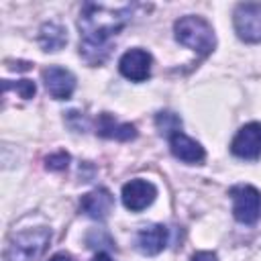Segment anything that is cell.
<instances>
[{"label":"cell","instance_id":"d6986e66","mask_svg":"<svg viewBox=\"0 0 261 261\" xmlns=\"http://www.w3.org/2000/svg\"><path fill=\"white\" fill-rule=\"evenodd\" d=\"M49 261H73V259H71V255H67V253H57V255H53Z\"/></svg>","mask_w":261,"mask_h":261},{"label":"cell","instance_id":"5bb4252c","mask_svg":"<svg viewBox=\"0 0 261 261\" xmlns=\"http://www.w3.org/2000/svg\"><path fill=\"white\" fill-rule=\"evenodd\" d=\"M39 43L45 51H59L67 43V31L59 22H45L39 31Z\"/></svg>","mask_w":261,"mask_h":261},{"label":"cell","instance_id":"ac0fdd59","mask_svg":"<svg viewBox=\"0 0 261 261\" xmlns=\"http://www.w3.org/2000/svg\"><path fill=\"white\" fill-rule=\"evenodd\" d=\"M190 261H218V257L212 251H198V253L192 255Z\"/></svg>","mask_w":261,"mask_h":261},{"label":"cell","instance_id":"277c9868","mask_svg":"<svg viewBox=\"0 0 261 261\" xmlns=\"http://www.w3.org/2000/svg\"><path fill=\"white\" fill-rule=\"evenodd\" d=\"M230 196H232V214H234V218L243 224L257 222V218L261 214V194H259V190L249 186V184H241V186L230 188Z\"/></svg>","mask_w":261,"mask_h":261},{"label":"cell","instance_id":"9c48e42d","mask_svg":"<svg viewBox=\"0 0 261 261\" xmlns=\"http://www.w3.org/2000/svg\"><path fill=\"white\" fill-rule=\"evenodd\" d=\"M151 55L145 49H128L120 61L118 69L120 73L130 82H145L151 75Z\"/></svg>","mask_w":261,"mask_h":261},{"label":"cell","instance_id":"9a60e30c","mask_svg":"<svg viewBox=\"0 0 261 261\" xmlns=\"http://www.w3.org/2000/svg\"><path fill=\"white\" fill-rule=\"evenodd\" d=\"M155 124H157L159 133L165 135L167 139H169L173 133H179V128H181V120H179V116L173 114V112H159V114L155 116Z\"/></svg>","mask_w":261,"mask_h":261},{"label":"cell","instance_id":"8fae6325","mask_svg":"<svg viewBox=\"0 0 261 261\" xmlns=\"http://www.w3.org/2000/svg\"><path fill=\"white\" fill-rule=\"evenodd\" d=\"M169 149H171L173 157H177L179 161L190 163V165L202 163L204 157H206L204 147H202L198 141H194L192 137L184 135L181 130H179V133H173V135L169 137Z\"/></svg>","mask_w":261,"mask_h":261},{"label":"cell","instance_id":"7c38bea8","mask_svg":"<svg viewBox=\"0 0 261 261\" xmlns=\"http://www.w3.org/2000/svg\"><path fill=\"white\" fill-rule=\"evenodd\" d=\"M112 206H114V198L106 188L92 190V192L84 194L80 200L82 212H86L90 218H96V220H104L110 214Z\"/></svg>","mask_w":261,"mask_h":261},{"label":"cell","instance_id":"7a4b0ae2","mask_svg":"<svg viewBox=\"0 0 261 261\" xmlns=\"http://www.w3.org/2000/svg\"><path fill=\"white\" fill-rule=\"evenodd\" d=\"M173 31H175V39L181 45H186L192 51H198L202 55H208L216 45L214 31L208 24V20H204L202 16H194V14L181 16L179 20H175Z\"/></svg>","mask_w":261,"mask_h":261},{"label":"cell","instance_id":"30bf717a","mask_svg":"<svg viewBox=\"0 0 261 261\" xmlns=\"http://www.w3.org/2000/svg\"><path fill=\"white\" fill-rule=\"evenodd\" d=\"M169 241V232L163 224H149L143 226L137 237H135V245L143 255H157L167 247Z\"/></svg>","mask_w":261,"mask_h":261},{"label":"cell","instance_id":"2e32d148","mask_svg":"<svg viewBox=\"0 0 261 261\" xmlns=\"http://www.w3.org/2000/svg\"><path fill=\"white\" fill-rule=\"evenodd\" d=\"M10 90H14L20 98H24V100H29V98H33L35 96V82H31V80H20V82H16V84H10V82H4V92H10Z\"/></svg>","mask_w":261,"mask_h":261},{"label":"cell","instance_id":"4fadbf2b","mask_svg":"<svg viewBox=\"0 0 261 261\" xmlns=\"http://www.w3.org/2000/svg\"><path fill=\"white\" fill-rule=\"evenodd\" d=\"M96 133L100 137H106V139H118V141H130L137 137V128L135 124H128V122H118L114 120L110 114H100L98 118V124H96Z\"/></svg>","mask_w":261,"mask_h":261},{"label":"cell","instance_id":"e0dca14e","mask_svg":"<svg viewBox=\"0 0 261 261\" xmlns=\"http://www.w3.org/2000/svg\"><path fill=\"white\" fill-rule=\"evenodd\" d=\"M67 163H69V155H67L65 151H57L55 155H49V157L45 159L47 169H53V171H61V169H65Z\"/></svg>","mask_w":261,"mask_h":261},{"label":"cell","instance_id":"8992f818","mask_svg":"<svg viewBox=\"0 0 261 261\" xmlns=\"http://www.w3.org/2000/svg\"><path fill=\"white\" fill-rule=\"evenodd\" d=\"M230 151L241 159H257L261 155V122L241 126L230 143Z\"/></svg>","mask_w":261,"mask_h":261},{"label":"cell","instance_id":"ffe728a7","mask_svg":"<svg viewBox=\"0 0 261 261\" xmlns=\"http://www.w3.org/2000/svg\"><path fill=\"white\" fill-rule=\"evenodd\" d=\"M92 261H112V257H110L108 253H98V255H96Z\"/></svg>","mask_w":261,"mask_h":261},{"label":"cell","instance_id":"ba28073f","mask_svg":"<svg viewBox=\"0 0 261 261\" xmlns=\"http://www.w3.org/2000/svg\"><path fill=\"white\" fill-rule=\"evenodd\" d=\"M43 82H45V88H47L49 96L55 98V100L71 98V94L75 90L73 73L65 67H59V65H49L47 69H43Z\"/></svg>","mask_w":261,"mask_h":261},{"label":"cell","instance_id":"3957f363","mask_svg":"<svg viewBox=\"0 0 261 261\" xmlns=\"http://www.w3.org/2000/svg\"><path fill=\"white\" fill-rule=\"evenodd\" d=\"M49 239L51 230L45 226L20 230L10 239L4 253V261H37L47 249Z\"/></svg>","mask_w":261,"mask_h":261},{"label":"cell","instance_id":"52a82bcc","mask_svg":"<svg viewBox=\"0 0 261 261\" xmlns=\"http://www.w3.org/2000/svg\"><path fill=\"white\" fill-rule=\"evenodd\" d=\"M155 196H157V188H155L151 181L141 179V177L130 179V181H126V184L122 186V204H124L130 212H141V210H145L147 206L153 204Z\"/></svg>","mask_w":261,"mask_h":261},{"label":"cell","instance_id":"6da1fadb","mask_svg":"<svg viewBox=\"0 0 261 261\" xmlns=\"http://www.w3.org/2000/svg\"><path fill=\"white\" fill-rule=\"evenodd\" d=\"M133 16V6H106L86 2L80 12V55L88 63H102L110 51V39L116 37Z\"/></svg>","mask_w":261,"mask_h":261},{"label":"cell","instance_id":"5b68a950","mask_svg":"<svg viewBox=\"0 0 261 261\" xmlns=\"http://www.w3.org/2000/svg\"><path fill=\"white\" fill-rule=\"evenodd\" d=\"M234 31L247 43H261V4H239L234 10Z\"/></svg>","mask_w":261,"mask_h":261}]
</instances>
